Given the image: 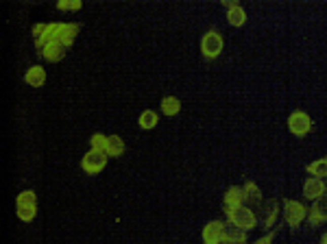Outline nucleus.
Wrapping results in <instances>:
<instances>
[{"label": "nucleus", "instance_id": "f257e3e1", "mask_svg": "<svg viewBox=\"0 0 327 244\" xmlns=\"http://www.w3.org/2000/svg\"><path fill=\"white\" fill-rule=\"evenodd\" d=\"M225 212H227V223H234L236 227L244 229V231L258 227V216L249 207L242 205V207H236V210H225Z\"/></svg>", "mask_w": 327, "mask_h": 244}, {"label": "nucleus", "instance_id": "f03ea898", "mask_svg": "<svg viewBox=\"0 0 327 244\" xmlns=\"http://www.w3.org/2000/svg\"><path fill=\"white\" fill-rule=\"evenodd\" d=\"M308 214H310V210H305L303 203H299V201H288V198L283 201V218H286L288 227L297 229L305 218H308Z\"/></svg>", "mask_w": 327, "mask_h": 244}, {"label": "nucleus", "instance_id": "7ed1b4c3", "mask_svg": "<svg viewBox=\"0 0 327 244\" xmlns=\"http://www.w3.org/2000/svg\"><path fill=\"white\" fill-rule=\"evenodd\" d=\"M201 53L205 55L207 59H216L218 55H221L223 53V38H221V33L207 31L205 35H203V40H201Z\"/></svg>", "mask_w": 327, "mask_h": 244}, {"label": "nucleus", "instance_id": "20e7f679", "mask_svg": "<svg viewBox=\"0 0 327 244\" xmlns=\"http://www.w3.org/2000/svg\"><path fill=\"white\" fill-rule=\"evenodd\" d=\"M107 153H100V151H90L83 155L81 159V168L85 170L87 175H98L100 170H103L107 166Z\"/></svg>", "mask_w": 327, "mask_h": 244}, {"label": "nucleus", "instance_id": "39448f33", "mask_svg": "<svg viewBox=\"0 0 327 244\" xmlns=\"http://www.w3.org/2000/svg\"><path fill=\"white\" fill-rule=\"evenodd\" d=\"M288 129L293 135L297 137H303V135H308V133L312 131V120H310V116L305 114V112H293L288 118Z\"/></svg>", "mask_w": 327, "mask_h": 244}, {"label": "nucleus", "instance_id": "423d86ee", "mask_svg": "<svg viewBox=\"0 0 327 244\" xmlns=\"http://www.w3.org/2000/svg\"><path fill=\"white\" fill-rule=\"evenodd\" d=\"M203 242L205 244H223L225 242V223L223 220H209L203 227Z\"/></svg>", "mask_w": 327, "mask_h": 244}, {"label": "nucleus", "instance_id": "0eeeda50", "mask_svg": "<svg viewBox=\"0 0 327 244\" xmlns=\"http://www.w3.org/2000/svg\"><path fill=\"white\" fill-rule=\"evenodd\" d=\"M325 220H327V192H325L321 198H316V201L312 203L310 214H308L310 227H318L321 223H325Z\"/></svg>", "mask_w": 327, "mask_h": 244}, {"label": "nucleus", "instance_id": "6e6552de", "mask_svg": "<svg viewBox=\"0 0 327 244\" xmlns=\"http://www.w3.org/2000/svg\"><path fill=\"white\" fill-rule=\"evenodd\" d=\"M279 216V201L271 198V201L262 203V229H271L275 225V220Z\"/></svg>", "mask_w": 327, "mask_h": 244}, {"label": "nucleus", "instance_id": "1a4fd4ad", "mask_svg": "<svg viewBox=\"0 0 327 244\" xmlns=\"http://www.w3.org/2000/svg\"><path fill=\"white\" fill-rule=\"evenodd\" d=\"M327 192L325 188V181L323 179H316V177H310V179H305L303 183V196L310 198V201H316V198H321Z\"/></svg>", "mask_w": 327, "mask_h": 244}, {"label": "nucleus", "instance_id": "9d476101", "mask_svg": "<svg viewBox=\"0 0 327 244\" xmlns=\"http://www.w3.org/2000/svg\"><path fill=\"white\" fill-rule=\"evenodd\" d=\"M244 201H246L244 188L231 186L227 192H225V210H236V207H242Z\"/></svg>", "mask_w": 327, "mask_h": 244}, {"label": "nucleus", "instance_id": "9b49d317", "mask_svg": "<svg viewBox=\"0 0 327 244\" xmlns=\"http://www.w3.org/2000/svg\"><path fill=\"white\" fill-rule=\"evenodd\" d=\"M40 55L46 59V61L57 63V61H61V59L65 57V46L61 42H50V44H46V46L40 50Z\"/></svg>", "mask_w": 327, "mask_h": 244}, {"label": "nucleus", "instance_id": "f8f14e48", "mask_svg": "<svg viewBox=\"0 0 327 244\" xmlns=\"http://www.w3.org/2000/svg\"><path fill=\"white\" fill-rule=\"evenodd\" d=\"M225 242L229 244H244L246 242V231L236 227L234 223H225Z\"/></svg>", "mask_w": 327, "mask_h": 244}, {"label": "nucleus", "instance_id": "ddd939ff", "mask_svg": "<svg viewBox=\"0 0 327 244\" xmlns=\"http://www.w3.org/2000/svg\"><path fill=\"white\" fill-rule=\"evenodd\" d=\"M79 31H81V26L75 24V22H70V24H61V33H59V40H57V42H61L63 46L68 48V46L75 44Z\"/></svg>", "mask_w": 327, "mask_h": 244}, {"label": "nucleus", "instance_id": "4468645a", "mask_svg": "<svg viewBox=\"0 0 327 244\" xmlns=\"http://www.w3.org/2000/svg\"><path fill=\"white\" fill-rule=\"evenodd\" d=\"M24 81H26V83L31 85V87H42L44 83H46V72H44L42 65H33V68L26 70Z\"/></svg>", "mask_w": 327, "mask_h": 244}, {"label": "nucleus", "instance_id": "2eb2a0df", "mask_svg": "<svg viewBox=\"0 0 327 244\" xmlns=\"http://www.w3.org/2000/svg\"><path fill=\"white\" fill-rule=\"evenodd\" d=\"M109 157H120L122 153H125V142H122V137L118 135H109L107 137V151H105Z\"/></svg>", "mask_w": 327, "mask_h": 244}, {"label": "nucleus", "instance_id": "dca6fc26", "mask_svg": "<svg viewBox=\"0 0 327 244\" xmlns=\"http://www.w3.org/2000/svg\"><path fill=\"white\" fill-rule=\"evenodd\" d=\"M162 112H164V116H177L181 112V100L177 96H166L162 100Z\"/></svg>", "mask_w": 327, "mask_h": 244}, {"label": "nucleus", "instance_id": "f3484780", "mask_svg": "<svg viewBox=\"0 0 327 244\" xmlns=\"http://www.w3.org/2000/svg\"><path fill=\"white\" fill-rule=\"evenodd\" d=\"M242 188H244V192H246V201H251L256 207H262V203H264V201H262V192H260V188L256 186V183H253V181H246Z\"/></svg>", "mask_w": 327, "mask_h": 244}, {"label": "nucleus", "instance_id": "a211bd4d", "mask_svg": "<svg viewBox=\"0 0 327 244\" xmlns=\"http://www.w3.org/2000/svg\"><path fill=\"white\" fill-rule=\"evenodd\" d=\"M308 172L312 177H316V179H327V159H316L312 161V164H308Z\"/></svg>", "mask_w": 327, "mask_h": 244}, {"label": "nucleus", "instance_id": "6ab92c4d", "mask_svg": "<svg viewBox=\"0 0 327 244\" xmlns=\"http://www.w3.org/2000/svg\"><path fill=\"white\" fill-rule=\"evenodd\" d=\"M227 22L231 26H242L244 22H246V13H244V9L242 7H234V9H229L227 11Z\"/></svg>", "mask_w": 327, "mask_h": 244}, {"label": "nucleus", "instance_id": "aec40b11", "mask_svg": "<svg viewBox=\"0 0 327 244\" xmlns=\"http://www.w3.org/2000/svg\"><path fill=\"white\" fill-rule=\"evenodd\" d=\"M35 203H38V196H35V192H31V190L20 192L18 198H16L18 207H35Z\"/></svg>", "mask_w": 327, "mask_h": 244}, {"label": "nucleus", "instance_id": "412c9836", "mask_svg": "<svg viewBox=\"0 0 327 244\" xmlns=\"http://www.w3.org/2000/svg\"><path fill=\"white\" fill-rule=\"evenodd\" d=\"M157 120H159L157 114L149 109V112H144V114L140 116V127H142V129H155V127H157Z\"/></svg>", "mask_w": 327, "mask_h": 244}, {"label": "nucleus", "instance_id": "4be33fe9", "mask_svg": "<svg viewBox=\"0 0 327 244\" xmlns=\"http://www.w3.org/2000/svg\"><path fill=\"white\" fill-rule=\"evenodd\" d=\"M90 144H92V151L105 153L107 151V135H103V133H94L92 140H90Z\"/></svg>", "mask_w": 327, "mask_h": 244}, {"label": "nucleus", "instance_id": "5701e85b", "mask_svg": "<svg viewBox=\"0 0 327 244\" xmlns=\"http://www.w3.org/2000/svg\"><path fill=\"white\" fill-rule=\"evenodd\" d=\"M83 7L81 0H61V3H57V9L61 11H79Z\"/></svg>", "mask_w": 327, "mask_h": 244}, {"label": "nucleus", "instance_id": "b1692460", "mask_svg": "<svg viewBox=\"0 0 327 244\" xmlns=\"http://www.w3.org/2000/svg\"><path fill=\"white\" fill-rule=\"evenodd\" d=\"M18 218L24 223H31L35 218V207H18Z\"/></svg>", "mask_w": 327, "mask_h": 244}, {"label": "nucleus", "instance_id": "393cba45", "mask_svg": "<svg viewBox=\"0 0 327 244\" xmlns=\"http://www.w3.org/2000/svg\"><path fill=\"white\" fill-rule=\"evenodd\" d=\"M46 28H48V24H35L33 26V35H35V40H40L44 33H46Z\"/></svg>", "mask_w": 327, "mask_h": 244}, {"label": "nucleus", "instance_id": "a878e982", "mask_svg": "<svg viewBox=\"0 0 327 244\" xmlns=\"http://www.w3.org/2000/svg\"><path fill=\"white\" fill-rule=\"evenodd\" d=\"M275 235H277V231H271V233H266L264 238H260L256 244H273V240H275Z\"/></svg>", "mask_w": 327, "mask_h": 244}, {"label": "nucleus", "instance_id": "bb28decb", "mask_svg": "<svg viewBox=\"0 0 327 244\" xmlns=\"http://www.w3.org/2000/svg\"><path fill=\"white\" fill-rule=\"evenodd\" d=\"M225 7H227V9H234V7H238V3H231V0H225L223 3Z\"/></svg>", "mask_w": 327, "mask_h": 244}, {"label": "nucleus", "instance_id": "cd10ccee", "mask_svg": "<svg viewBox=\"0 0 327 244\" xmlns=\"http://www.w3.org/2000/svg\"><path fill=\"white\" fill-rule=\"evenodd\" d=\"M321 244H327V231L323 233V238H321Z\"/></svg>", "mask_w": 327, "mask_h": 244}, {"label": "nucleus", "instance_id": "c85d7f7f", "mask_svg": "<svg viewBox=\"0 0 327 244\" xmlns=\"http://www.w3.org/2000/svg\"><path fill=\"white\" fill-rule=\"evenodd\" d=\"M325 159H327V157H325Z\"/></svg>", "mask_w": 327, "mask_h": 244}, {"label": "nucleus", "instance_id": "c756f323", "mask_svg": "<svg viewBox=\"0 0 327 244\" xmlns=\"http://www.w3.org/2000/svg\"><path fill=\"white\" fill-rule=\"evenodd\" d=\"M227 244H229V242H227Z\"/></svg>", "mask_w": 327, "mask_h": 244}]
</instances>
